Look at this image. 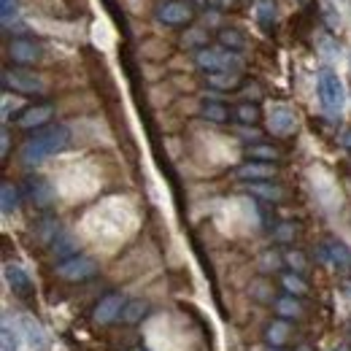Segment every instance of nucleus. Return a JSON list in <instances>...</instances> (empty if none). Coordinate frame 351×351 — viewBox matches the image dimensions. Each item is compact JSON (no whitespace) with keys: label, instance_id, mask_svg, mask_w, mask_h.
<instances>
[{"label":"nucleus","instance_id":"6e6552de","mask_svg":"<svg viewBox=\"0 0 351 351\" xmlns=\"http://www.w3.org/2000/svg\"><path fill=\"white\" fill-rule=\"evenodd\" d=\"M298 128V114L289 106H273L267 114V130L273 135H289Z\"/></svg>","mask_w":351,"mask_h":351},{"label":"nucleus","instance_id":"a878e982","mask_svg":"<svg viewBox=\"0 0 351 351\" xmlns=\"http://www.w3.org/2000/svg\"><path fill=\"white\" fill-rule=\"evenodd\" d=\"M22 327H25V332L30 335V338H27V341H30V346H33V349H44L46 341H44V332L38 330V324H33L30 319H25V322H22Z\"/></svg>","mask_w":351,"mask_h":351},{"label":"nucleus","instance_id":"c9c22d12","mask_svg":"<svg viewBox=\"0 0 351 351\" xmlns=\"http://www.w3.org/2000/svg\"><path fill=\"white\" fill-rule=\"evenodd\" d=\"M219 3H230V0H219Z\"/></svg>","mask_w":351,"mask_h":351},{"label":"nucleus","instance_id":"473e14b6","mask_svg":"<svg viewBox=\"0 0 351 351\" xmlns=\"http://www.w3.org/2000/svg\"><path fill=\"white\" fill-rule=\"evenodd\" d=\"M341 143H343V149H349V152H351V128L341 135Z\"/></svg>","mask_w":351,"mask_h":351},{"label":"nucleus","instance_id":"412c9836","mask_svg":"<svg viewBox=\"0 0 351 351\" xmlns=\"http://www.w3.org/2000/svg\"><path fill=\"white\" fill-rule=\"evenodd\" d=\"M257 22L265 30H270L276 25V3L273 0H257Z\"/></svg>","mask_w":351,"mask_h":351},{"label":"nucleus","instance_id":"ddd939ff","mask_svg":"<svg viewBox=\"0 0 351 351\" xmlns=\"http://www.w3.org/2000/svg\"><path fill=\"white\" fill-rule=\"evenodd\" d=\"M324 257L341 270H351V249L341 241H327L324 243Z\"/></svg>","mask_w":351,"mask_h":351},{"label":"nucleus","instance_id":"72a5a7b5","mask_svg":"<svg viewBox=\"0 0 351 351\" xmlns=\"http://www.w3.org/2000/svg\"><path fill=\"white\" fill-rule=\"evenodd\" d=\"M0 152H3V157L8 154V132L5 130H3V149H0Z\"/></svg>","mask_w":351,"mask_h":351},{"label":"nucleus","instance_id":"9b49d317","mask_svg":"<svg viewBox=\"0 0 351 351\" xmlns=\"http://www.w3.org/2000/svg\"><path fill=\"white\" fill-rule=\"evenodd\" d=\"M125 298L122 295H108V298H103L95 311H92V316H95V322L97 324H111L114 319H119V313H122V308H125Z\"/></svg>","mask_w":351,"mask_h":351},{"label":"nucleus","instance_id":"a211bd4d","mask_svg":"<svg viewBox=\"0 0 351 351\" xmlns=\"http://www.w3.org/2000/svg\"><path fill=\"white\" fill-rule=\"evenodd\" d=\"M219 44L227 49V51H232V54H238V51H243L246 49V38H243V33L241 30H235V27H221L219 30Z\"/></svg>","mask_w":351,"mask_h":351},{"label":"nucleus","instance_id":"bb28decb","mask_svg":"<svg viewBox=\"0 0 351 351\" xmlns=\"http://www.w3.org/2000/svg\"><path fill=\"white\" fill-rule=\"evenodd\" d=\"M284 287H287L289 295H306L308 292V284L298 273H287V276H284Z\"/></svg>","mask_w":351,"mask_h":351},{"label":"nucleus","instance_id":"9d476101","mask_svg":"<svg viewBox=\"0 0 351 351\" xmlns=\"http://www.w3.org/2000/svg\"><path fill=\"white\" fill-rule=\"evenodd\" d=\"M273 176H276V165H273V162H254V160H249V162H243V165L235 168V178L252 181V184L267 181V178H273Z\"/></svg>","mask_w":351,"mask_h":351},{"label":"nucleus","instance_id":"aec40b11","mask_svg":"<svg viewBox=\"0 0 351 351\" xmlns=\"http://www.w3.org/2000/svg\"><path fill=\"white\" fill-rule=\"evenodd\" d=\"M0 203H3V214H11L19 208V189L11 181H3L0 186Z\"/></svg>","mask_w":351,"mask_h":351},{"label":"nucleus","instance_id":"e433bc0d","mask_svg":"<svg viewBox=\"0 0 351 351\" xmlns=\"http://www.w3.org/2000/svg\"><path fill=\"white\" fill-rule=\"evenodd\" d=\"M332 351H341V349H332Z\"/></svg>","mask_w":351,"mask_h":351},{"label":"nucleus","instance_id":"393cba45","mask_svg":"<svg viewBox=\"0 0 351 351\" xmlns=\"http://www.w3.org/2000/svg\"><path fill=\"white\" fill-rule=\"evenodd\" d=\"M235 117H238L243 125H254V122H260V108H257L254 103H243V106H238Z\"/></svg>","mask_w":351,"mask_h":351},{"label":"nucleus","instance_id":"f8f14e48","mask_svg":"<svg viewBox=\"0 0 351 351\" xmlns=\"http://www.w3.org/2000/svg\"><path fill=\"white\" fill-rule=\"evenodd\" d=\"M5 281H8V287H11L16 295H22V298H27V295L33 292V278H30L19 265H5Z\"/></svg>","mask_w":351,"mask_h":351},{"label":"nucleus","instance_id":"c756f323","mask_svg":"<svg viewBox=\"0 0 351 351\" xmlns=\"http://www.w3.org/2000/svg\"><path fill=\"white\" fill-rule=\"evenodd\" d=\"M206 41H208V36L200 27H192L189 36H184V46H203Z\"/></svg>","mask_w":351,"mask_h":351},{"label":"nucleus","instance_id":"39448f33","mask_svg":"<svg viewBox=\"0 0 351 351\" xmlns=\"http://www.w3.org/2000/svg\"><path fill=\"white\" fill-rule=\"evenodd\" d=\"M3 87L14 89L19 95H41L46 84L38 73L25 71V68H14V71H3Z\"/></svg>","mask_w":351,"mask_h":351},{"label":"nucleus","instance_id":"2eb2a0df","mask_svg":"<svg viewBox=\"0 0 351 351\" xmlns=\"http://www.w3.org/2000/svg\"><path fill=\"white\" fill-rule=\"evenodd\" d=\"M146 313H149V303H146L143 298H135V300H128V303H125L122 313H119V319L132 327V324H141Z\"/></svg>","mask_w":351,"mask_h":351},{"label":"nucleus","instance_id":"7c9ffc66","mask_svg":"<svg viewBox=\"0 0 351 351\" xmlns=\"http://www.w3.org/2000/svg\"><path fill=\"white\" fill-rule=\"evenodd\" d=\"M287 263L292 265V267H295L298 273H300V270L306 267V260H303V254H298V252H289V254H287Z\"/></svg>","mask_w":351,"mask_h":351},{"label":"nucleus","instance_id":"f257e3e1","mask_svg":"<svg viewBox=\"0 0 351 351\" xmlns=\"http://www.w3.org/2000/svg\"><path fill=\"white\" fill-rule=\"evenodd\" d=\"M71 143V130L65 125H49L44 130H38L36 135H30L22 146V162L25 165H38L46 157L62 152Z\"/></svg>","mask_w":351,"mask_h":351},{"label":"nucleus","instance_id":"f3484780","mask_svg":"<svg viewBox=\"0 0 351 351\" xmlns=\"http://www.w3.org/2000/svg\"><path fill=\"white\" fill-rule=\"evenodd\" d=\"M25 189H27V195H30L38 206H49V203H51V197H54L51 186L46 184L44 178H27V181H25Z\"/></svg>","mask_w":351,"mask_h":351},{"label":"nucleus","instance_id":"b1692460","mask_svg":"<svg viewBox=\"0 0 351 351\" xmlns=\"http://www.w3.org/2000/svg\"><path fill=\"white\" fill-rule=\"evenodd\" d=\"M246 157H252L254 162H273V160H278V152L273 146H249Z\"/></svg>","mask_w":351,"mask_h":351},{"label":"nucleus","instance_id":"f704fd0d","mask_svg":"<svg viewBox=\"0 0 351 351\" xmlns=\"http://www.w3.org/2000/svg\"><path fill=\"white\" fill-rule=\"evenodd\" d=\"M298 351H311V349H308V346H300V349H298Z\"/></svg>","mask_w":351,"mask_h":351},{"label":"nucleus","instance_id":"1a4fd4ad","mask_svg":"<svg viewBox=\"0 0 351 351\" xmlns=\"http://www.w3.org/2000/svg\"><path fill=\"white\" fill-rule=\"evenodd\" d=\"M8 57H11L14 65L27 68V65L41 60V46L36 44V41H30V38H16V41L8 44Z\"/></svg>","mask_w":351,"mask_h":351},{"label":"nucleus","instance_id":"6ab92c4d","mask_svg":"<svg viewBox=\"0 0 351 351\" xmlns=\"http://www.w3.org/2000/svg\"><path fill=\"white\" fill-rule=\"evenodd\" d=\"M273 306H276V313L284 316V319H300V316H303V306L295 300V295H284V298H278Z\"/></svg>","mask_w":351,"mask_h":351},{"label":"nucleus","instance_id":"20e7f679","mask_svg":"<svg viewBox=\"0 0 351 351\" xmlns=\"http://www.w3.org/2000/svg\"><path fill=\"white\" fill-rule=\"evenodd\" d=\"M197 65L211 73H238L241 60L232 51H214V49H200L197 51Z\"/></svg>","mask_w":351,"mask_h":351},{"label":"nucleus","instance_id":"7ed1b4c3","mask_svg":"<svg viewBox=\"0 0 351 351\" xmlns=\"http://www.w3.org/2000/svg\"><path fill=\"white\" fill-rule=\"evenodd\" d=\"M319 97H322V106L330 114H341L343 111V103H346L343 82L332 71H322L319 73Z\"/></svg>","mask_w":351,"mask_h":351},{"label":"nucleus","instance_id":"f03ea898","mask_svg":"<svg viewBox=\"0 0 351 351\" xmlns=\"http://www.w3.org/2000/svg\"><path fill=\"white\" fill-rule=\"evenodd\" d=\"M54 273H57V278H62L68 284H82V281H89L97 276V263L84 257V254H76V257L62 260L54 267Z\"/></svg>","mask_w":351,"mask_h":351},{"label":"nucleus","instance_id":"0eeeda50","mask_svg":"<svg viewBox=\"0 0 351 351\" xmlns=\"http://www.w3.org/2000/svg\"><path fill=\"white\" fill-rule=\"evenodd\" d=\"M51 117H54V106L51 103H36V106H27V108L19 111L16 125L22 130H38V128H44L46 122H51Z\"/></svg>","mask_w":351,"mask_h":351},{"label":"nucleus","instance_id":"423d86ee","mask_svg":"<svg viewBox=\"0 0 351 351\" xmlns=\"http://www.w3.org/2000/svg\"><path fill=\"white\" fill-rule=\"evenodd\" d=\"M157 19L168 27H181V25H189L195 19V8L184 0H168L157 8Z\"/></svg>","mask_w":351,"mask_h":351},{"label":"nucleus","instance_id":"dca6fc26","mask_svg":"<svg viewBox=\"0 0 351 351\" xmlns=\"http://www.w3.org/2000/svg\"><path fill=\"white\" fill-rule=\"evenodd\" d=\"M200 117L214 122V125H224L230 119V108L224 103H219V100H203L200 103Z\"/></svg>","mask_w":351,"mask_h":351},{"label":"nucleus","instance_id":"5701e85b","mask_svg":"<svg viewBox=\"0 0 351 351\" xmlns=\"http://www.w3.org/2000/svg\"><path fill=\"white\" fill-rule=\"evenodd\" d=\"M208 84L214 89H235L241 84V79H238V73H211Z\"/></svg>","mask_w":351,"mask_h":351},{"label":"nucleus","instance_id":"4be33fe9","mask_svg":"<svg viewBox=\"0 0 351 351\" xmlns=\"http://www.w3.org/2000/svg\"><path fill=\"white\" fill-rule=\"evenodd\" d=\"M249 192H252V195H257V197H263V200H270V203H276V200H281V197H284V189H278V186H273V184H267V181L252 184V186H249Z\"/></svg>","mask_w":351,"mask_h":351},{"label":"nucleus","instance_id":"cd10ccee","mask_svg":"<svg viewBox=\"0 0 351 351\" xmlns=\"http://www.w3.org/2000/svg\"><path fill=\"white\" fill-rule=\"evenodd\" d=\"M0 16H3L5 25L11 19H16L19 16V0H0Z\"/></svg>","mask_w":351,"mask_h":351},{"label":"nucleus","instance_id":"2f4dec72","mask_svg":"<svg viewBox=\"0 0 351 351\" xmlns=\"http://www.w3.org/2000/svg\"><path fill=\"white\" fill-rule=\"evenodd\" d=\"M292 235H295V230H292V224H284V227H281V232H276V238H278V241H289Z\"/></svg>","mask_w":351,"mask_h":351},{"label":"nucleus","instance_id":"c85d7f7f","mask_svg":"<svg viewBox=\"0 0 351 351\" xmlns=\"http://www.w3.org/2000/svg\"><path fill=\"white\" fill-rule=\"evenodd\" d=\"M73 252H76V243H73V238L62 235V238H57V241H54V254H62V257H65V254H71V257H76Z\"/></svg>","mask_w":351,"mask_h":351},{"label":"nucleus","instance_id":"4468645a","mask_svg":"<svg viewBox=\"0 0 351 351\" xmlns=\"http://www.w3.org/2000/svg\"><path fill=\"white\" fill-rule=\"evenodd\" d=\"M289 338H292V330H289V324H287L284 319H276V322H270V324L265 327V341H267V346H273V349L287 346Z\"/></svg>","mask_w":351,"mask_h":351}]
</instances>
